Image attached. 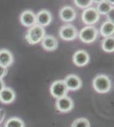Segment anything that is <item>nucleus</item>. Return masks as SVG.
I'll return each mask as SVG.
<instances>
[{"instance_id": "nucleus-1", "label": "nucleus", "mask_w": 114, "mask_h": 127, "mask_svg": "<svg viewBox=\"0 0 114 127\" xmlns=\"http://www.w3.org/2000/svg\"><path fill=\"white\" fill-rule=\"evenodd\" d=\"M44 36L45 31L43 27L36 24L35 26L29 28L26 36H25V39L29 44L34 45L40 42L43 38L44 37Z\"/></svg>"}, {"instance_id": "nucleus-2", "label": "nucleus", "mask_w": 114, "mask_h": 127, "mask_svg": "<svg viewBox=\"0 0 114 127\" xmlns=\"http://www.w3.org/2000/svg\"><path fill=\"white\" fill-rule=\"evenodd\" d=\"M93 88L98 93H107L111 90V80L106 75H96L93 80Z\"/></svg>"}, {"instance_id": "nucleus-3", "label": "nucleus", "mask_w": 114, "mask_h": 127, "mask_svg": "<svg viewBox=\"0 0 114 127\" xmlns=\"http://www.w3.org/2000/svg\"><path fill=\"white\" fill-rule=\"evenodd\" d=\"M78 36L84 43H91L98 36V30L93 26H85L79 32Z\"/></svg>"}, {"instance_id": "nucleus-4", "label": "nucleus", "mask_w": 114, "mask_h": 127, "mask_svg": "<svg viewBox=\"0 0 114 127\" xmlns=\"http://www.w3.org/2000/svg\"><path fill=\"white\" fill-rule=\"evenodd\" d=\"M50 93L52 97L56 98V99L67 96L68 89L64 81L58 80V81H54L50 87Z\"/></svg>"}, {"instance_id": "nucleus-5", "label": "nucleus", "mask_w": 114, "mask_h": 127, "mask_svg": "<svg viewBox=\"0 0 114 127\" xmlns=\"http://www.w3.org/2000/svg\"><path fill=\"white\" fill-rule=\"evenodd\" d=\"M82 20L84 23H85L86 25L92 26V25L97 23V21L100 20V15L95 8L90 7L84 10L82 14Z\"/></svg>"}, {"instance_id": "nucleus-6", "label": "nucleus", "mask_w": 114, "mask_h": 127, "mask_svg": "<svg viewBox=\"0 0 114 127\" xmlns=\"http://www.w3.org/2000/svg\"><path fill=\"white\" fill-rule=\"evenodd\" d=\"M59 35L63 40L72 41L76 39L78 36V30L74 26L67 24L61 26L59 31Z\"/></svg>"}, {"instance_id": "nucleus-7", "label": "nucleus", "mask_w": 114, "mask_h": 127, "mask_svg": "<svg viewBox=\"0 0 114 127\" xmlns=\"http://www.w3.org/2000/svg\"><path fill=\"white\" fill-rule=\"evenodd\" d=\"M55 106H56L58 111L67 113L71 111L72 108H74V103L71 97L65 96V97H62L61 98L56 99Z\"/></svg>"}, {"instance_id": "nucleus-8", "label": "nucleus", "mask_w": 114, "mask_h": 127, "mask_svg": "<svg viewBox=\"0 0 114 127\" xmlns=\"http://www.w3.org/2000/svg\"><path fill=\"white\" fill-rule=\"evenodd\" d=\"M66 86H67L68 91H77V90L80 89L82 87V80H81L78 75H74V74H71L68 75L64 80Z\"/></svg>"}, {"instance_id": "nucleus-9", "label": "nucleus", "mask_w": 114, "mask_h": 127, "mask_svg": "<svg viewBox=\"0 0 114 127\" xmlns=\"http://www.w3.org/2000/svg\"><path fill=\"white\" fill-rule=\"evenodd\" d=\"M72 61L77 66L83 67L90 62V55L84 50L77 51L72 57Z\"/></svg>"}, {"instance_id": "nucleus-10", "label": "nucleus", "mask_w": 114, "mask_h": 127, "mask_svg": "<svg viewBox=\"0 0 114 127\" xmlns=\"http://www.w3.org/2000/svg\"><path fill=\"white\" fill-rule=\"evenodd\" d=\"M20 23L26 27H32L35 26L36 23V15L31 10H26L22 12L20 16Z\"/></svg>"}, {"instance_id": "nucleus-11", "label": "nucleus", "mask_w": 114, "mask_h": 127, "mask_svg": "<svg viewBox=\"0 0 114 127\" xmlns=\"http://www.w3.org/2000/svg\"><path fill=\"white\" fill-rule=\"evenodd\" d=\"M51 21H52V15L50 12L46 9L40 10L38 15H36V23L42 27L49 26Z\"/></svg>"}, {"instance_id": "nucleus-12", "label": "nucleus", "mask_w": 114, "mask_h": 127, "mask_svg": "<svg viewBox=\"0 0 114 127\" xmlns=\"http://www.w3.org/2000/svg\"><path fill=\"white\" fill-rule=\"evenodd\" d=\"M41 45L45 50L47 51H55L58 48V41L54 36H44L41 41Z\"/></svg>"}, {"instance_id": "nucleus-13", "label": "nucleus", "mask_w": 114, "mask_h": 127, "mask_svg": "<svg viewBox=\"0 0 114 127\" xmlns=\"http://www.w3.org/2000/svg\"><path fill=\"white\" fill-rule=\"evenodd\" d=\"M76 11L71 6H65L60 11V17L64 22H72L76 18Z\"/></svg>"}, {"instance_id": "nucleus-14", "label": "nucleus", "mask_w": 114, "mask_h": 127, "mask_svg": "<svg viewBox=\"0 0 114 127\" xmlns=\"http://www.w3.org/2000/svg\"><path fill=\"white\" fill-rule=\"evenodd\" d=\"M14 99H15V93L11 88L5 87L0 92V101L3 103H11L14 101Z\"/></svg>"}, {"instance_id": "nucleus-15", "label": "nucleus", "mask_w": 114, "mask_h": 127, "mask_svg": "<svg viewBox=\"0 0 114 127\" xmlns=\"http://www.w3.org/2000/svg\"><path fill=\"white\" fill-rule=\"evenodd\" d=\"M14 63V56L12 53L8 49H1L0 50V65L7 67L12 65Z\"/></svg>"}, {"instance_id": "nucleus-16", "label": "nucleus", "mask_w": 114, "mask_h": 127, "mask_svg": "<svg viewBox=\"0 0 114 127\" xmlns=\"http://www.w3.org/2000/svg\"><path fill=\"white\" fill-rule=\"evenodd\" d=\"M100 32L101 36L104 37H109V36H113L114 33V25L113 22H111L109 20L105 21L101 26Z\"/></svg>"}, {"instance_id": "nucleus-17", "label": "nucleus", "mask_w": 114, "mask_h": 127, "mask_svg": "<svg viewBox=\"0 0 114 127\" xmlns=\"http://www.w3.org/2000/svg\"><path fill=\"white\" fill-rule=\"evenodd\" d=\"M113 9V2L101 1L97 5L96 10L99 15H107L111 10Z\"/></svg>"}, {"instance_id": "nucleus-18", "label": "nucleus", "mask_w": 114, "mask_h": 127, "mask_svg": "<svg viewBox=\"0 0 114 127\" xmlns=\"http://www.w3.org/2000/svg\"><path fill=\"white\" fill-rule=\"evenodd\" d=\"M102 49L105 52L112 53L114 51V37L113 36H109V37H106L103 39L102 43H101Z\"/></svg>"}, {"instance_id": "nucleus-19", "label": "nucleus", "mask_w": 114, "mask_h": 127, "mask_svg": "<svg viewBox=\"0 0 114 127\" xmlns=\"http://www.w3.org/2000/svg\"><path fill=\"white\" fill-rule=\"evenodd\" d=\"M4 127H25V124L21 119L11 117L5 122Z\"/></svg>"}, {"instance_id": "nucleus-20", "label": "nucleus", "mask_w": 114, "mask_h": 127, "mask_svg": "<svg viewBox=\"0 0 114 127\" xmlns=\"http://www.w3.org/2000/svg\"><path fill=\"white\" fill-rule=\"evenodd\" d=\"M71 127H90V123L85 118H79L72 122Z\"/></svg>"}, {"instance_id": "nucleus-21", "label": "nucleus", "mask_w": 114, "mask_h": 127, "mask_svg": "<svg viewBox=\"0 0 114 127\" xmlns=\"http://www.w3.org/2000/svg\"><path fill=\"white\" fill-rule=\"evenodd\" d=\"M74 3L78 7L86 9L88 8H90V6L92 4L93 1H90V0H75Z\"/></svg>"}, {"instance_id": "nucleus-22", "label": "nucleus", "mask_w": 114, "mask_h": 127, "mask_svg": "<svg viewBox=\"0 0 114 127\" xmlns=\"http://www.w3.org/2000/svg\"><path fill=\"white\" fill-rule=\"evenodd\" d=\"M7 73H8L7 68H5V67L0 65V79H3V77L7 75Z\"/></svg>"}, {"instance_id": "nucleus-23", "label": "nucleus", "mask_w": 114, "mask_h": 127, "mask_svg": "<svg viewBox=\"0 0 114 127\" xmlns=\"http://www.w3.org/2000/svg\"><path fill=\"white\" fill-rule=\"evenodd\" d=\"M4 115H5L4 111H3V109H1V108H0V124L3 122V119H4Z\"/></svg>"}, {"instance_id": "nucleus-24", "label": "nucleus", "mask_w": 114, "mask_h": 127, "mask_svg": "<svg viewBox=\"0 0 114 127\" xmlns=\"http://www.w3.org/2000/svg\"><path fill=\"white\" fill-rule=\"evenodd\" d=\"M107 16H108V19H109V21L111 22H113V9L111 10L108 14H107Z\"/></svg>"}, {"instance_id": "nucleus-25", "label": "nucleus", "mask_w": 114, "mask_h": 127, "mask_svg": "<svg viewBox=\"0 0 114 127\" xmlns=\"http://www.w3.org/2000/svg\"><path fill=\"white\" fill-rule=\"evenodd\" d=\"M5 88V83L3 79H0V92Z\"/></svg>"}]
</instances>
